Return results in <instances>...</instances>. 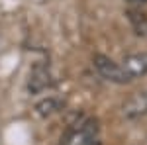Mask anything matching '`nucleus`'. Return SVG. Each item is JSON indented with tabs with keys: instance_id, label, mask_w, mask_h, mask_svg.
Listing matches in <instances>:
<instances>
[{
	"instance_id": "9",
	"label": "nucleus",
	"mask_w": 147,
	"mask_h": 145,
	"mask_svg": "<svg viewBox=\"0 0 147 145\" xmlns=\"http://www.w3.org/2000/svg\"><path fill=\"white\" fill-rule=\"evenodd\" d=\"M92 145H102V141H100V139H96V141H94Z\"/></svg>"
},
{
	"instance_id": "7",
	"label": "nucleus",
	"mask_w": 147,
	"mask_h": 145,
	"mask_svg": "<svg viewBox=\"0 0 147 145\" xmlns=\"http://www.w3.org/2000/svg\"><path fill=\"white\" fill-rule=\"evenodd\" d=\"M125 18L131 26V30L136 32V35H141V37H147V14L141 12L139 8H129L125 10Z\"/></svg>"
},
{
	"instance_id": "6",
	"label": "nucleus",
	"mask_w": 147,
	"mask_h": 145,
	"mask_svg": "<svg viewBox=\"0 0 147 145\" xmlns=\"http://www.w3.org/2000/svg\"><path fill=\"white\" fill-rule=\"evenodd\" d=\"M63 106H65L63 98H59V96H47V98H43V100H39L35 104V114L39 118H49V116L57 114L59 110H63Z\"/></svg>"
},
{
	"instance_id": "8",
	"label": "nucleus",
	"mask_w": 147,
	"mask_h": 145,
	"mask_svg": "<svg viewBox=\"0 0 147 145\" xmlns=\"http://www.w3.org/2000/svg\"><path fill=\"white\" fill-rule=\"evenodd\" d=\"M127 4H131V6H136V8H141V6H145L147 0H125Z\"/></svg>"
},
{
	"instance_id": "5",
	"label": "nucleus",
	"mask_w": 147,
	"mask_h": 145,
	"mask_svg": "<svg viewBox=\"0 0 147 145\" xmlns=\"http://www.w3.org/2000/svg\"><path fill=\"white\" fill-rule=\"evenodd\" d=\"M124 71L129 75V78H139L147 75V51H139V53H131V55H125L124 61L120 63Z\"/></svg>"
},
{
	"instance_id": "4",
	"label": "nucleus",
	"mask_w": 147,
	"mask_h": 145,
	"mask_svg": "<svg viewBox=\"0 0 147 145\" xmlns=\"http://www.w3.org/2000/svg\"><path fill=\"white\" fill-rule=\"evenodd\" d=\"M53 75H51V71L43 65H37L34 67L32 71V75L28 78V92L30 94H39V92H43V90L51 88L53 86Z\"/></svg>"
},
{
	"instance_id": "1",
	"label": "nucleus",
	"mask_w": 147,
	"mask_h": 145,
	"mask_svg": "<svg viewBox=\"0 0 147 145\" xmlns=\"http://www.w3.org/2000/svg\"><path fill=\"white\" fill-rule=\"evenodd\" d=\"M98 120L96 118H86L80 123H75L67 135L61 139L59 145H92L98 139Z\"/></svg>"
},
{
	"instance_id": "3",
	"label": "nucleus",
	"mask_w": 147,
	"mask_h": 145,
	"mask_svg": "<svg viewBox=\"0 0 147 145\" xmlns=\"http://www.w3.org/2000/svg\"><path fill=\"white\" fill-rule=\"evenodd\" d=\"M122 116L125 120H139L147 116V90L134 92L127 100L122 104Z\"/></svg>"
},
{
	"instance_id": "2",
	"label": "nucleus",
	"mask_w": 147,
	"mask_h": 145,
	"mask_svg": "<svg viewBox=\"0 0 147 145\" xmlns=\"http://www.w3.org/2000/svg\"><path fill=\"white\" fill-rule=\"evenodd\" d=\"M92 63H94V69L100 73L102 78L110 80V82H116V84H127L131 78L129 75L124 71V67L120 63H116L114 59H110L108 55H102V53H96L92 57Z\"/></svg>"
}]
</instances>
